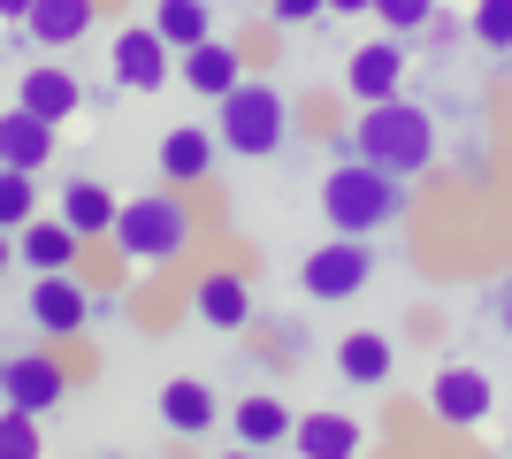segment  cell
<instances>
[{"mask_svg":"<svg viewBox=\"0 0 512 459\" xmlns=\"http://www.w3.org/2000/svg\"><path fill=\"white\" fill-rule=\"evenodd\" d=\"M344 153H360L375 169H398V176H421V169H436V123H428V108L390 92V100H367L360 108Z\"/></svg>","mask_w":512,"mask_h":459,"instance_id":"6da1fadb","label":"cell"},{"mask_svg":"<svg viewBox=\"0 0 512 459\" xmlns=\"http://www.w3.org/2000/svg\"><path fill=\"white\" fill-rule=\"evenodd\" d=\"M237 444H291V429H299V414L283 406V398L253 391V398H237Z\"/></svg>","mask_w":512,"mask_h":459,"instance_id":"ffe728a7","label":"cell"},{"mask_svg":"<svg viewBox=\"0 0 512 459\" xmlns=\"http://www.w3.org/2000/svg\"><path fill=\"white\" fill-rule=\"evenodd\" d=\"M115 215H123V207H115V192H107V184H92V176H69V184H62V222H69V230L107 238V230H115Z\"/></svg>","mask_w":512,"mask_h":459,"instance_id":"ac0fdd59","label":"cell"},{"mask_svg":"<svg viewBox=\"0 0 512 459\" xmlns=\"http://www.w3.org/2000/svg\"><path fill=\"white\" fill-rule=\"evenodd\" d=\"M192 306H199L207 329H230V337L253 322V291H245V276H230V268H207V276L192 284Z\"/></svg>","mask_w":512,"mask_h":459,"instance_id":"4fadbf2b","label":"cell"},{"mask_svg":"<svg viewBox=\"0 0 512 459\" xmlns=\"http://www.w3.org/2000/svg\"><path fill=\"white\" fill-rule=\"evenodd\" d=\"M115 253L123 261H138V268H169V261H184L192 253V238H199V215L184 207L176 192H146V199H123V215H115Z\"/></svg>","mask_w":512,"mask_h":459,"instance_id":"3957f363","label":"cell"},{"mask_svg":"<svg viewBox=\"0 0 512 459\" xmlns=\"http://www.w3.org/2000/svg\"><path fill=\"white\" fill-rule=\"evenodd\" d=\"M0 398H8V406H31V414H54L69 398L62 352H8V360H0Z\"/></svg>","mask_w":512,"mask_h":459,"instance_id":"52a82bcc","label":"cell"},{"mask_svg":"<svg viewBox=\"0 0 512 459\" xmlns=\"http://www.w3.org/2000/svg\"><path fill=\"white\" fill-rule=\"evenodd\" d=\"M161 421H169L176 437H207L214 429V391L192 383V375H176L169 391H161Z\"/></svg>","mask_w":512,"mask_h":459,"instance_id":"7402d4cb","label":"cell"},{"mask_svg":"<svg viewBox=\"0 0 512 459\" xmlns=\"http://www.w3.org/2000/svg\"><path fill=\"white\" fill-rule=\"evenodd\" d=\"M54 131L62 123H46L39 108H0V169H46L54 161Z\"/></svg>","mask_w":512,"mask_h":459,"instance_id":"8fae6325","label":"cell"},{"mask_svg":"<svg viewBox=\"0 0 512 459\" xmlns=\"http://www.w3.org/2000/svg\"><path fill=\"white\" fill-rule=\"evenodd\" d=\"M375 0H329V16H367Z\"/></svg>","mask_w":512,"mask_h":459,"instance_id":"f1b7e54d","label":"cell"},{"mask_svg":"<svg viewBox=\"0 0 512 459\" xmlns=\"http://www.w3.org/2000/svg\"><path fill=\"white\" fill-rule=\"evenodd\" d=\"M367 284H375V245H367V238H344V230L299 261V291H306V299H321V306L360 299Z\"/></svg>","mask_w":512,"mask_h":459,"instance_id":"5b68a950","label":"cell"},{"mask_svg":"<svg viewBox=\"0 0 512 459\" xmlns=\"http://www.w3.org/2000/svg\"><path fill=\"white\" fill-rule=\"evenodd\" d=\"M31 222H39L31 169H0V230H31Z\"/></svg>","mask_w":512,"mask_h":459,"instance_id":"cb8c5ba5","label":"cell"},{"mask_svg":"<svg viewBox=\"0 0 512 459\" xmlns=\"http://www.w3.org/2000/svg\"><path fill=\"white\" fill-rule=\"evenodd\" d=\"M153 31L184 54V46L214 39V16H207V0H153Z\"/></svg>","mask_w":512,"mask_h":459,"instance_id":"603a6c76","label":"cell"},{"mask_svg":"<svg viewBox=\"0 0 512 459\" xmlns=\"http://www.w3.org/2000/svg\"><path fill=\"white\" fill-rule=\"evenodd\" d=\"M31 8H39V0H0V16H8V23H23Z\"/></svg>","mask_w":512,"mask_h":459,"instance_id":"f546056e","label":"cell"},{"mask_svg":"<svg viewBox=\"0 0 512 459\" xmlns=\"http://www.w3.org/2000/svg\"><path fill=\"white\" fill-rule=\"evenodd\" d=\"M161 176H169V184H207L214 176V138L192 131V123H176V131L161 138Z\"/></svg>","mask_w":512,"mask_h":459,"instance_id":"d6986e66","label":"cell"},{"mask_svg":"<svg viewBox=\"0 0 512 459\" xmlns=\"http://www.w3.org/2000/svg\"><path fill=\"white\" fill-rule=\"evenodd\" d=\"M321 215H329V230H344V238H367V230H390V222L406 215V176L398 169H375V161H344V169L321 176Z\"/></svg>","mask_w":512,"mask_h":459,"instance_id":"7a4b0ae2","label":"cell"},{"mask_svg":"<svg viewBox=\"0 0 512 459\" xmlns=\"http://www.w3.org/2000/svg\"><path fill=\"white\" fill-rule=\"evenodd\" d=\"M169 54L176 46L153 31V23H130V31H115V46H107V62H115V85L123 92H161L169 85Z\"/></svg>","mask_w":512,"mask_h":459,"instance_id":"ba28073f","label":"cell"},{"mask_svg":"<svg viewBox=\"0 0 512 459\" xmlns=\"http://www.w3.org/2000/svg\"><path fill=\"white\" fill-rule=\"evenodd\" d=\"M283 131H291V100H283L268 77H245L237 92H222V146L245 153V161H268V153L283 146Z\"/></svg>","mask_w":512,"mask_h":459,"instance_id":"277c9868","label":"cell"},{"mask_svg":"<svg viewBox=\"0 0 512 459\" xmlns=\"http://www.w3.org/2000/svg\"><path fill=\"white\" fill-rule=\"evenodd\" d=\"M0 452H8V459L39 452V414H31V406H8V414H0Z\"/></svg>","mask_w":512,"mask_h":459,"instance_id":"484cf974","label":"cell"},{"mask_svg":"<svg viewBox=\"0 0 512 459\" xmlns=\"http://www.w3.org/2000/svg\"><path fill=\"white\" fill-rule=\"evenodd\" d=\"M16 253H23L31 276H54V268H77V261H85V230H69L62 215H54V222H31V230L16 238Z\"/></svg>","mask_w":512,"mask_h":459,"instance_id":"9a60e30c","label":"cell"},{"mask_svg":"<svg viewBox=\"0 0 512 459\" xmlns=\"http://www.w3.org/2000/svg\"><path fill=\"white\" fill-rule=\"evenodd\" d=\"M291 444H299L306 459H352L367 437H360V421H352V414H299Z\"/></svg>","mask_w":512,"mask_h":459,"instance_id":"e0dca14e","label":"cell"},{"mask_svg":"<svg viewBox=\"0 0 512 459\" xmlns=\"http://www.w3.org/2000/svg\"><path fill=\"white\" fill-rule=\"evenodd\" d=\"M390 368H398V352H390V337H375V329H352L337 345V375L344 383H390Z\"/></svg>","mask_w":512,"mask_h":459,"instance_id":"44dd1931","label":"cell"},{"mask_svg":"<svg viewBox=\"0 0 512 459\" xmlns=\"http://www.w3.org/2000/svg\"><path fill=\"white\" fill-rule=\"evenodd\" d=\"M467 31H474V46H490V54H512V0H474Z\"/></svg>","mask_w":512,"mask_h":459,"instance_id":"d4e9b609","label":"cell"},{"mask_svg":"<svg viewBox=\"0 0 512 459\" xmlns=\"http://www.w3.org/2000/svg\"><path fill=\"white\" fill-rule=\"evenodd\" d=\"M428 414L444 421V429H482V421L497 414V391L482 368H444L436 383H428Z\"/></svg>","mask_w":512,"mask_h":459,"instance_id":"9c48e42d","label":"cell"},{"mask_svg":"<svg viewBox=\"0 0 512 459\" xmlns=\"http://www.w3.org/2000/svg\"><path fill=\"white\" fill-rule=\"evenodd\" d=\"M184 85H192L199 100H222V92H237V85H245V46H222V39L184 46Z\"/></svg>","mask_w":512,"mask_h":459,"instance_id":"7c38bea8","label":"cell"},{"mask_svg":"<svg viewBox=\"0 0 512 459\" xmlns=\"http://www.w3.org/2000/svg\"><path fill=\"white\" fill-rule=\"evenodd\" d=\"M375 23L398 31V39H406V31H428V23H436V0H375Z\"/></svg>","mask_w":512,"mask_h":459,"instance_id":"4316f807","label":"cell"},{"mask_svg":"<svg viewBox=\"0 0 512 459\" xmlns=\"http://www.w3.org/2000/svg\"><path fill=\"white\" fill-rule=\"evenodd\" d=\"M16 100H23V108H39L46 123H69V115L85 108V85H77V77H69L62 62H39V69H23Z\"/></svg>","mask_w":512,"mask_h":459,"instance_id":"2e32d148","label":"cell"},{"mask_svg":"<svg viewBox=\"0 0 512 459\" xmlns=\"http://www.w3.org/2000/svg\"><path fill=\"white\" fill-rule=\"evenodd\" d=\"M85 322H92V299H85V284H77V268H54V276L31 284V329H39L46 345L85 337Z\"/></svg>","mask_w":512,"mask_h":459,"instance_id":"8992f818","label":"cell"},{"mask_svg":"<svg viewBox=\"0 0 512 459\" xmlns=\"http://www.w3.org/2000/svg\"><path fill=\"white\" fill-rule=\"evenodd\" d=\"M497 322L512 329V276H505V291H497Z\"/></svg>","mask_w":512,"mask_h":459,"instance_id":"4dcf8cb0","label":"cell"},{"mask_svg":"<svg viewBox=\"0 0 512 459\" xmlns=\"http://www.w3.org/2000/svg\"><path fill=\"white\" fill-rule=\"evenodd\" d=\"M398 77H406V46H398V31L375 39V46H352V62H344V92H352L360 108H367V100H390Z\"/></svg>","mask_w":512,"mask_h":459,"instance_id":"30bf717a","label":"cell"},{"mask_svg":"<svg viewBox=\"0 0 512 459\" xmlns=\"http://www.w3.org/2000/svg\"><path fill=\"white\" fill-rule=\"evenodd\" d=\"M92 16H100V0H39L16 31H23V46H77L92 31Z\"/></svg>","mask_w":512,"mask_h":459,"instance_id":"5bb4252c","label":"cell"},{"mask_svg":"<svg viewBox=\"0 0 512 459\" xmlns=\"http://www.w3.org/2000/svg\"><path fill=\"white\" fill-rule=\"evenodd\" d=\"M321 8H329V0H268V16H276V23H314Z\"/></svg>","mask_w":512,"mask_h":459,"instance_id":"83f0119b","label":"cell"}]
</instances>
